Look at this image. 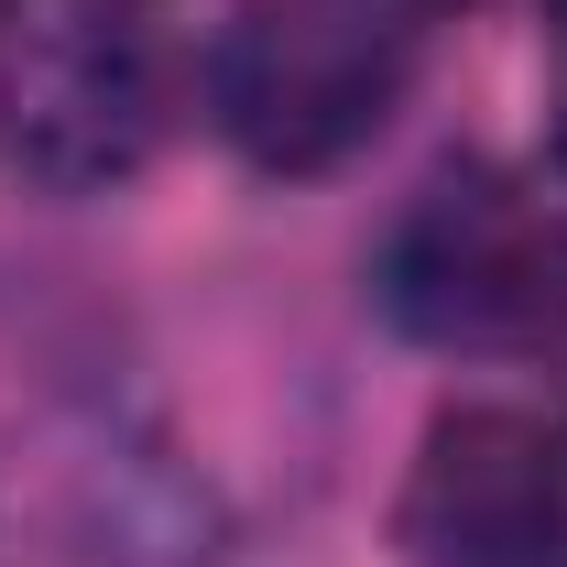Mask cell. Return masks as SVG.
Listing matches in <instances>:
<instances>
[{
	"mask_svg": "<svg viewBox=\"0 0 567 567\" xmlns=\"http://www.w3.org/2000/svg\"><path fill=\"white\" fill-rule=\"evenodd\" d=\"M415 33L393 0H240L208 55L218 132L262 175H328L393 121Z\"/></svg>",
	"mask_w": 567,
	"mask_h": 567,
	"instance_id": "2",
	"label": "cell"
},
{
	"mask_svg": "<svg viewBox=\"0 0 567 567\" xmlns=\"http://www.w3.org/2000/svg\"><path fill=\"white\" fill-rule=\"evenodd\" d=\"M393 535L415 567H557L567 557V436L502 404L425 425Z\"/></svg>",
	"mask_w": 567,
	"mask_h": 567,
	"instance_id": "3",
	"label": "cell"
},
{
	"mask_svg": "<svg viewBox=\"0 0 567 567\" xmlns=\"http://www.w3.org/2000/svg\"><path fill=\"white\" fill-rule=\"evenodd\" d=\"M153 66H142L132 33H99V22H66V33H33L11 76H0V142L44 175V186H121L142 153H153Z\"/></svg>",
	"mask_w": 567,
	"mask_h": 567,
	"instance_id": "4",
	"label": "cell"
},
{
	"mask_svg": "<svg viewBox=\"0 0 567 567\" xmlns=\"http://www.w3.org/2000/svg\"><path fill=\"white\" fill-rule=\"evenodd\" d=\"M371 295L425 350H524L567 371V218L481 164L393 218Z\"/></svg>",
	"mask_w": 567,
	"mask_h": 567,
	"instance_id": "1",
	"label": "cell"
},
{
	"mask_svg": "<svg viewBox=\"0 0 567 567\" xmlns=\"http://www.w3.org/2000/svg\"><path fill=\"white\" fill-rule=\"evenodd\" d=\"M546 11H557V33H567V0H546Z\"/></svg>",
	"mask_w": 567,
	"mask_h": 567,
	"instance_id": "5",
	"label": "cell"
}]
</instances>
